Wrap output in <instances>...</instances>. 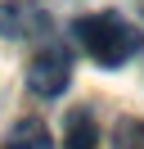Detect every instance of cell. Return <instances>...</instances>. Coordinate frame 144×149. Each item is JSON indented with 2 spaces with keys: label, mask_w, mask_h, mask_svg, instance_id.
<instances>
[{
  "label": "cell",
  "mask_w": 144,
  "mask_h": 149,
  "mask_svg": "<svg viewBox=\"0 0 144 149\" xmlns=\"http://www.w3.org/2000/svg\"><path fill=\"white\" fill-rule=\"evenodd\" d=\"M113 149H144V118H122L117 122Z\"/></svg>",
  "instance_id": "cell-6"
},
{
  "label": "cell",
  "mask_w": 144,
  "mask_h": 149,
  "mask_svg": "<svg viewBox=\"0 0 144 149\" xmlns=\"http://www.w3.org/2000/svg\"><path fill=\"white\" fill-rule=\"evenodd\" d=\"M68 77H72V59H68L63 45H45L41 54L27 63V86H32V95H41V100L63 95Z\"/></svg>",
  "instance_id": "cell-2"
},
{
  "label": "cell",
  "mask_w": 144,
  "mask_h": 149,
  "mask_svg": "<svg viewBox=\"0 0 144 149\" xmlns=\"http://www.w3.org/2000/svg\"><path fill=\"white\" fill-rule=\"evenodd\" d=\"M45 32H50V9L41 0H5L0 5V36L27 41V36H45Z\"/></svg>",
  "instance_id": "cell-3"
},
{
  "label": "cell",
  "mask_w": 144,
  "mask_h": 149,
  "mask_svg": "<svg viewBox=\"0 0 144 149\" xmlns=\"http://www.w3.org/2000/svg\"><path fill=\"white\" fill-rule=\"evenodd\" d=\"M99 145V127L90 109H72L63 122V149H95Z\"/></svg>",
  "instance_id": "cell-4"
},
{
  "label": "cell",
  "mask_w": 144,
  "mask_h": 149,
  "mask_svg": "<svg viewBox=\"0 0 144 149\" xmlns=\"http://www.w3.org/2000/svg\"><path fill=\"white\" fill-rule=\"evenodd\" d=\"M72 32H77L81 50H86L95 63H104V68L126 63V59L144 45V36L122 18V14H86V18L72 23Z\"/></svg>",
  "instance_id": "cell-1"
},
{
  "label": "cell",
  "mask_w": 144,
  "mask_h": 149,
  "mask_svg": "<svg viewBox=\"0 0 144 149\" xmlns=\"http://www.w3.org/2000/svg\"><path fill=\"white\" fill-rule=\"evenodd\" d=\"M0 149H54V140H50V127L41 118H23Z\"/></svg>",
  "instance_id": "cell-5"
}]
</instances>
